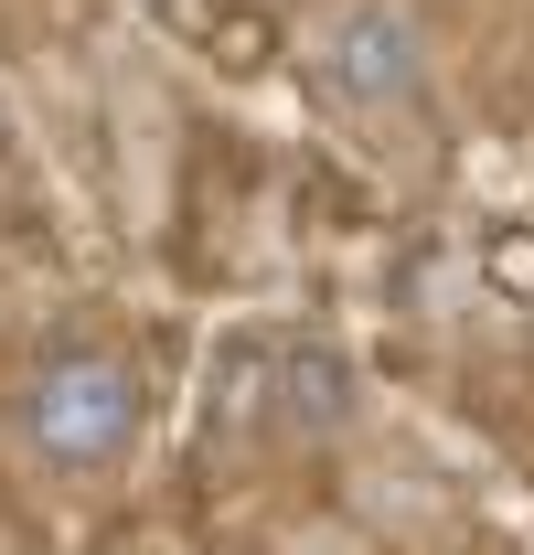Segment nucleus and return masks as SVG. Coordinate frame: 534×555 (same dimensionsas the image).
<instances>
[{"label":"nucleus","mask_w":534,"mask_h":555,"mask_svg":"<svg viewBox=\"0 0 534 555\" xmlns=\"http://www.w3.org/2000/svg\"><path fill=\"white\" fill-rule=\"evenodd\" d=\"M139 416H150V385L129 374V352H43L33 374H22V396H11V427H22V449L43 460V470H107V460H129Z\"/></svg>","instance_id":"obj_1"},{"label":"nucleus","mask_w":534,"mask_h":555,"mask_svg":"<svg viewBox=\"0 0 534 555\" xmlns=\"http://www.w3.org/2000/svg\"><path fill=\"white\" fill-rule=\"evenodd\" d=\"M321 65H332V86L353 107H417L428 96V33H417V11H396V0H364V11L332 22Z\"/></svg>","instance_id":"obj_2"},{"label":"nucleus","mask_w":534,"mask_h":555,"mask_svg":"<svg viewBox=\"0 0 534 555\" xmlns=\"http://www.w3.org/2000/svg\"><path fill=\"white\" fill-rule=\"evenodd\" d=\"M203 438H214V449H257V438H278V343L236 332V343L203 363Z\"/></svg>","instance_id":"obj_3"},{"label":"nucleus","mask_w":534,"mask_h":555,"mask_svg":"<svg viewBox=\"0 0 534 555\" xmlns=\"http://www.w3.org/2000/svg\"><path fill=\"white\" fill-rule=\"evenodd\" d=\"M353 406H364V385L332 343H278V438H342Z\"/></svg>","instance_id":"obj_4"},{"label":"nucleus","mask_w":534,"mask_h":555,"mask_svg":"<svg viewBox=\"0 0 534 555\" xmlns=\"http://www.w3.org/2000/svg\"><path fill=\"white\" fill-rule=\"evenodd\" d=\"M492 288L534 299V235H492Z\"/></svg>","instance_id":"obj_5"}]
</instances>
